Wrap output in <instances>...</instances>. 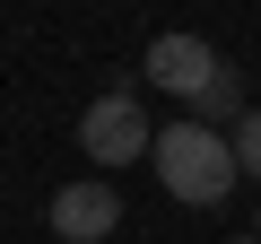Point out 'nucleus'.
<instances>
[{
    "mask_svg": "<svg viewBox=\"0 0 261 244\" xmlns=\"http://www.w3.org/2000/svg\"><path fill=\"white\" fill-rule=\"evenodd\" d=\"M235 140L226 131H209V122H166V131H157V183L183 201V209H218L226 192H235Z\"/></svg>",
    "mask_w": 261,
    "mask_h": 244,
    "instance_id": "nucleus-1",
    "label": "nucleus"
},
{
    "mask_svg": "<svg viewBox=\"0 0 261 244\" xmlns=\"http://www.w3.org/2000/svg\"><path fill=\"white\" fill-rule=\"evenodd\" d=\"M79 149H87L96 166H140V157L157 149V131H148V105L130 96V87L96 96V105L79 113Z\"/></svg>",
    "mask_w": 261,
    "mask_h": 244,
    "instance_id": "nucleus-2",
    "label": "nucleus"
},
{
    "mask_svg": "<svg viewBox=\"0 0 261 244\" xmlns=\"http://www.w3.org/2000/svg\"><path fill=\"white\" fill-rule=\"evenodd\" d=\"M218 70H226V61H218L209 35H157V44H148V79H157V96H174L183 113L200 105V87H209Z\"/></svg>",
    "mask_w": 261,
    "mask_h": 244,
    "instance_id": "nucleus-3",
    "label": "nucleus"
},
{
    "mask_svg": "<svg viewBox=\"0 0 261 244\" xmlns=\"http://www.w3.org/2000/svg\"><path fill=\"white\" fill-rule=\"evenodd\" d=\"M113 227H122V192H113L105 175H79V183L53 192V235H61V244H105Z\"/></svg>",
    "mask_w": 261,
    "mask_h": 244,
    "instance_id": "nucleus-4",
    "label": "nucleus"
},
{
    "mask_svg": "<svg viewBox=\"0 0 261 244\" xmlns=\"http://www.w3.org/2000/svg\"><path fill=\"white\" fill-rule=\"evenodd\" d=\"M235 105H244V70H235V61H226V70H218V79H209V87H200V105H192V122H209V131H218V122H226V113H235Z\"/></svg>",
    "mask_w": 261,
    "mask_h": 244,
    "instance_id": "nucleus-5",
    "label": "nucleus"
},
{
    "mask_svg": "<svg viewBox=\"0 0 261 244\" xmlns=\"http://www.w3.org/2000/svg\"><path fill=\"white\" fill-rule=\"evenodd\" d=\"M235 166L261 175V113H235Z\"/></svg>",
    "mask_w": 261,
    "mask_h": 244,
    "instance_id": "nucleus-6",
    "label": "nucleus"
},
{
    "mask_svg": "<svg viewBox=\"0 0 261 244\" xmlns=\"http://www.w3.org/2000/svg\"><path fill=\"white\" fill-rule=\"evenodd\" d=\"M235 244H261V235H235Z\"/></svg>",
    "mask_w": 261,
    "mask_h": 244,
    "instance_id": "nucleus-7",
    "label": "nucleus"
},
{
    "mask_svg": "<svg viewBox=\"0 0 261 244\" xmlns=\"http://www.w3.org/2000/svg\"><path fill=\"white\" fill-rule=\"evenodd\" d=\"M252 235H261V218H252Z\"/></svg>",
    "mask_w": 261,
    "mask_h": 244,
    "instance_id": "nucleus-8",
    "label": "nucleus"
}]
</instances>
